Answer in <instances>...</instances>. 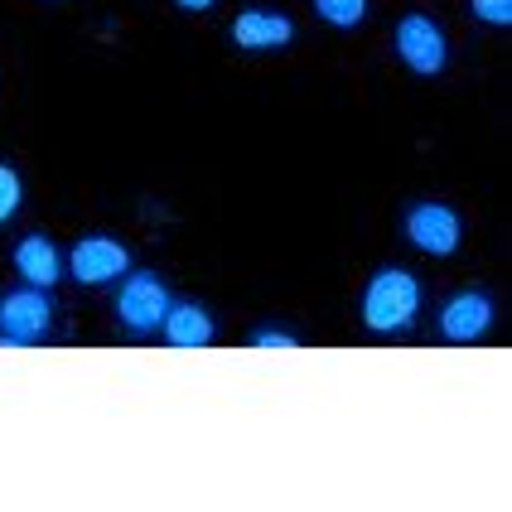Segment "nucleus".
Listing matches in <instances>:
<instances>
[{"label":"nucleus","mask_w":512,"mask_h":512,"mask_svg":"<svg viewBox=\"0 0 512 512\" xmlns=\"http://www.w3.org/2000/svg\"><path fill=\"white\" fill-rule=\"evenodd\" d=\"M421 310V281L401 266H387L368 281V295H363V324L372 334H401Z\"/></svg>","instance_id":"nucleus-1"},{"label":"nucleus","mask_w":512,"mask_h":512,"mask_svg":"<svg viewBox=\"0 0 512 512\" xmlns=\"http://www.w3.org/2000/svg\"><path fill=\"white\" fill-rule=\"evenodd\" d=\"M49 295L39 285H25V290H10L0 300V343L5 348H20V343H34L49 334Z\"/></svg>","instance_id":"nucleus-2"},{"label":"nucleus","mask_w":512,"mask_h":512,"mask_svg":"<svg viewBox=\"0 0 512 512\" xmlns=\"http://www.w3.org/2000/svg\"><path fill=\"white\" fill-rule=\"evenodd\" d=\"M165 314H170V290L155 281V276H126L121 285V295H116V319L131 329V334H155L160 324H165Z\"/></svg>","instance_id":"nucleus-3"},{"label":"nucleus","mask_w":512,"mask_h":512,"mask_svg":"<svg viewBox=\"0 0 512 512\" xmlns=\"http://www.w3.org/2000/svg\"><path fill=\"white\" fill-rule=\"evenodd\" d=\"M397 54L411 73L435 78V73L445 68L450 49H445V34H440L435 20H426V15H406V20L397 25Z\"/></svg>","instance_id":"nucleus-4"},{"label":"nucleus","mask_w":512,"mask_h":512,"mask_svg":"<svg viewBox=\"0 0 512 512\" xmlns=\"http://www.w3.org/2000/svg\"><path fill=\"white\" fill-rule=\"evenodd\" d=\"M126 266H131V252L116 237L92 232V237H83L73 247V276H78V285H107L116 276H126Z\"/></svg>","instance_id":"nucleus-5"},{"label":"nucleus","mask_w":512,"mask_h":512,"mask_svg":"<svg viewBox=\"0 0 512 512\" xmlns=\"http://www.w3.org/2000/svg\"><path fill=\"white\" fill-rule=\"evenodd\" d=\"M406 237L421 247L426 256H450L459 247V228L455 208H445V203H421V208H411V218H406Z\"/></svg>","instance_id":"nucleus-6"},{"label":"nucleus","mask_w":512,"mask_h":512,"mask_svg":"<svg viewBox=\"0 0 512 512\" xmlns=\"http://www.w3.org/2000/svg\"><path fill=\"white\" fill-rule=\"evenodd\" d=\"M488 324H493V300L479 295V290H464V295H455L440 310V334L455 343H469V339H479V334H488Z\"/></svg>","instance_id":"nucleus-7"},{"label":"nucleus","mask_w":512,"mask_h":512,"mask_svg":"<svg viewBox=\"0 0 512 512\" xmlns=\"http://www.w3.org/2000/svg\"><path fill=\"white\" fill-rule=\"evenodd\" d=\"M295 39V25L285 15H271V10H242L232 20V44L237 49H285Z\"/></svg>","instance_id":"nucleus-8"},{"label":"nucleus","mask_w":512,"mask_h":512,"mask_svg":"<svg viewBox=\"0 0 512 512\" xmlns=\"http://www.w3.org/2000/svg\"><path fill=\"white\" fill-rule=\"evenodd\" d=\"M15 271L25 276L29 285H39V290H49V285L63 276V261H58V247L49 237H25L20 247H15Z\"/></svg>","instance_id":"nucleus-9"},{"label":"nucleus","mask_w":512,"mask_h":512,"mask_svg":"<svg viewBox=\"0 0 512 512\" xmlns=\"http://www.w3.org/2000/svg\"><path fill=\"white\" fill-rule=\"evenodd\" d=\"M160 329H165L170 348H208L213 343V319L199 305H170Z\"/></svg>","instance_id":"nucleus-10"},{"label":"nucleus","mask_w":512,"mask_h":512,"mask_svg":"<svg viewBox=\"0 0 512 512\" xmlns=\"http://www.w3.org/2000/svg\"><path fill=\"white\" fill-rule=\"evenodd\" d=\"M314 10H319V20H324V25L353 29V25H363L368 0H314Z\"/></svg>","instance_id":"nucleus-11"},{"label":"nucleus","mask_w":512,"mask_h":512,"mask_svg":"<svg viewBox=\"0 0 512 512\" xmlns=\"http://www.w3.org/2000/svg\"><path fill=\"white\" fill-rule=\"evenodd\" d=\"M20 199H25V184L10 165H0V223H10L20 213Z\"/></svg>","instance_id":"nucleus-12"},{"label":"nucleus","mask_w":512,"mask_h":512,"mask_svg":"<svg viewBox=\"0 0 512 512\" xmlns=\"http://www.w3.org/2000/svg\"><path fill=\"white\" fill-rule=\"evenodd\" d=\"M474 5V15L484 20V25H512V0H469Z\"/></svg>","instance_id":"nucleus-13"},{"label":"nucleus","mask_w":512,"mask_h":512,"mask_svg":"<svg viewBox=\"0 0 512 512\" xmlns=\"http://www.w3.org/2000/svg\"><path fill=\"white\" fill-rule=\"evenodd\" d=\"M252 348H295V334H281V329H261V334H252Z\"/></svg>","instance_id":"nucleus-14"},{"label":"nucleus","mask_w":512,"mask_h":512,"mask_svg":"<svg viewBox=\"0 0 512 512\" xmlns=\"http://www.w3.org/2000/svg\"><path fill=\"white\" fill-rule=\"evenodd\" d=\"M179 10H213V0H174Z\"/></svg>","instance_id":"nucleus-15"}]
</instances>
